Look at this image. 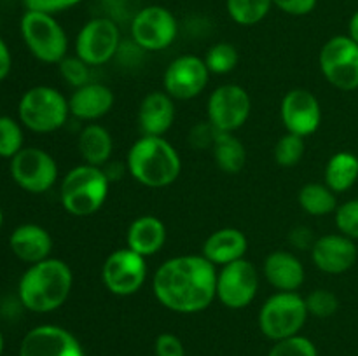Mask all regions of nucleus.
I'll list each match as a JSON object with an SVG mask.
<instances>
[{
  "label": "nucleus",
  "mask_w": 358,
  "mask_h": 356,
  "mask_svg": "<svg viewBox=\"0 0 358 356\" xmlns=\"http://www.w3.org/2000/svg\"><path fill=\"white\" fill-rule=\"evenodd\" d=\"M23 149V129L13 117L0 115V157L13 159Z\"/></svg>",
  "instance_id": "2f4dec72"
},
{
  "label": "nucleus",
  "mask_w": 358,
  "mask_h": 356,
  "mask_svg": "<svg viewBox=\"0 0 358 356\" xmlns=\"http://www.w3.org/2000/svg\"><path fill=\"white\" fill-rule=\"evenodd\" d=\"M227 14L241 27H254L269 14L273 0H226Z\"/></svg>",
  "instance_id": "c85d7f7f"
},
{
  "label": "nucleus",
  "mask_w": 358,
  "mask_h": 356,
  "mask_svg": "<svg viewBox=\"0 0 358 356\" xmlns=\"http://www.w3.org/2000/svg\"><path fill=\"white\" fill-rule=\"evenodd\" d=\"M20 122L34 133H52L63 128L70 115L69 100L51 86H35L21 96Z\"/></svg>",
  "instance_id": "39448f33"
},
{
  "label": "nucleus",
  "mask_w": 358,
  "mask_h": 356,
  "mask_svg": "<svg viewBox=\"0 0 358 356\" xmlns=\"http://www.w3.org/2000/svg\"><path fill=\"white\" fill-rule=\"evenodd\" d=\"M308 316L306 302L299 293L276 292L259 311V328L271 341H283L299 335Z\"/></svg>",
  "instance_id": "0eeeda50"
},
{
  "label": "nucleus",
  "mask_w": 358,
  "mask_h": 356,
  "mask_svg": "<svg viewBox=\"0 0 358 356\" xmlns=\"http://www.w3.org/2000/svg\"><path fill=\"white\" fill-rule=\"evenodd\" d=\"M289 241L294 248H297V250H311L315 241H317V237H313V230H311L310 227L301 225L290 230Z\"/></svg>",
  "instance_id": "a19ab883"
},
{
  "label": "nucleus",
  "mask_w": 358,
  "mask_h": 356,
  "mask_svg": "<svg viewBox=\"0 0 358 356\" xmlns=\"http://www.w3.org/2000/svg\"><path fill=\"white\" fill-rule=\"evenodd\" d=\"M248 248V239L240 229L234 227H224L215 230L206 237L203 244V257L212 262L213 265H222L245 258Z\"/></svg>",
  "instance_id": "5701e85b"
},
{
  "label": "nucleus",
  "mask_w": 358,
  "mask_h": 356,
  "mask_svg": "<svg viewBox=\"0 0 358 356\" xmlns=\"http://www.w3.org/2000/svg\"><path fill=\"white\" fill-rule=\"evenodd\" d=\"M20 30L28 51L38 61L55 65V63L63 61L66 58L69 37L55 17V14L27 10L21 16Z\"/></svg>",
  "instance_id": "423d86ee"
},
{
  "label": "nucleus",
  "mask_w": 358,
  "mask_h": 356,
  "mask_svg": "<svg viewBox=\"0 0 358 356\" xmlns=\"http://www.w3.org/2000/svg\"><path fill=\"white\" fill-rule=\"evenodd\" d=\"M77 149H79L84 164L103 168L110 161L114 142H112L110 133L103 126L91 122V124L84 126V129L80 131Z\"/></svg>",
  "instance_id": "393cba45"
},
{
  "label": "nucleus",
  "mask_w": 358,
  "mask_h": 356,
  "mask_svg": "<svg viewBox=\"0 0 358 356\" xmlns=\"http://www.w3.org/2000/svg\"><path fill=\"white\" fill-rule=\"evenodd\" d=\"M0 225H2V209H0Z\"/></svg>",
  "instance_id": "a18cd8bd"
},
{
  "label": "nucleus",
  "mask_w": 358,
  "mask_h": 356,
  "mask_svg": "<svg viewBox=\"0 0 358 356\" xmlns=\"http://www.w3.org/2000/svg\"><path fill=\"white\" fill-rule=\"evenodd\" d=\"M304 302H306L308 313L317 318H331L339 307L338 297L325 288H317L310 292Z\"/></svg>",
  "instance_id": "72a5a7b5"
},
{
  "label": "nucleus",
  "mask_w": 358,
  "mask_h": 356,
  "mask_svg": "<svg viewBox=\"0 0 358 356\" xmlns=\"http://www.w3.org/2000/svg\"><path fill=\"white\" fill-rule=\"evenodd\" d=\"M348 37L353 38V40H355L358 44V10H355V13H353V16L350 17Z\"/></svg>",
  "instance_id": "37998d69"
},
{
  "label": "nucleus",
  "mask_w": 358,
  "mask_h": 356,
  "mask_svg": "<svg viewBox=\"0 0 358 356\" xmlns=\"http://www.w3.org/2000/svg\"><path fill=\"white\" fill-rule=\"evenodd\" d=\"M299 206L311 216H325L338 209L336 192L325 184H306L299 191Z\"/></svg>",
  "instance_id": "cd10ccee"
},
{
  "label": "nucleus",
  "mask_w": 358,
  "mask_h": 356,
  "mask_svg": "<svg viewBox=\"0 0 358 356\" xmlns=\"http://www.w3.org/2000/svg\"><path fill=\"white\" fill-rule=\"evenodd\" d=\"M213 159L219 170L231 175L240 173L247 164V150L233 133H219L213 145Z\"/></svg>",
  "instance_id": "bb28decb"
},
{
  "label": "nucleus",
  "mask_w": 358,
  "mask_h": 356,
  "mask_svg": "<svg viewBox=\"0 0 358 356\" xmlns=\"http://www.w3.org/2000/svg\"><path fill=\"white\" fill-rule=\"evenodd\" d=\"M166 243V225L154 215L138 216L128 227L126 246L142 257H150L163 250Z\"/></svg>",
  "instance_id": "b1692460"
},
{
  "label": "nucleus",
  "mask_w": 358,
  "mask_h": 356,
  "mask_svg": "<svg viewBox=\"0 0 358 356\" xmlns=\"http://www.w3.org/2000/svg\"><path fill=\"white\" fill-rule=\"evenodd\" d=\"M336 227L350 239H358V199L343 202L336 209Z\"/></svg>",
  "instance_id": "c9c22d12"
},
{
  "label": "nucleus",
  "mask_w": 358,
  "mask_h": 356,
  "mask_svg": "<svg viewBox=\"0 0 358 356\" xmlns=\"http://www.w3.org/2000/svg\"><path fill=\"white\" fill-rule=\"evenodd\" d=\"M72 285L73 274L69 264L49 257L31 264L23 272L17 285V295L23 307L31 313H52L66 302Z\"/></svg>",
  "instance_id": "f03ea898"
},
{
  "label": "nucleus",
  "mask_w": 358,
  "mask_h": 356,
  "mask_svg": "<svg viewBox=\"0 0 358 356\" xmlns=\"http://www.w3.org/2000/svg\"><path fill=\"white\" fill-rule=\"evenodd\" d=\"M252 100L247 89L238 84L219 86L208 98L206 115L208 122L220 133H234L248 121Z\"/></svg>",
  "instance_id": "ddd939ff"
},
{
  "label": "nucleus",
  "mask_w": 358,
  "mask_h": 356,
  "mask_svg": "<svg viewBox=\"0 0 358 356\" xmlns=\"http://www.w3.org/2000/svg\"><path fill=\"white\" fill-rule=\"evenodd\" d=\"M126 166L138 184L163 188L180 177L182 161L175 147L163 136L142 135L129 149Z\"/></svg>",
  "instance_id": "7ed1b4c3"
},
{
  "label": "nucleus",
  "mask_w": 358,
  "mask_h": 356,
  "mask_svg": "<svg viewBox=\"0 0 358 356\" xmlns=\"http://www.w3.org/2000/svg\"><path fill=\"white\" fill-rule=\"evenodd\" d=\"M205 63L208 66L210 73H217V75H226V73L233 72L238 65V49L229 42H217L212 47L206 51Z\"/></svg>",
  "instance_id": "c756f323"
},
{
  "label": "nucleus",
  "mask_w": 358,
  "mask_h": 356,
  "mask_svg": "<svg viewBox=\"0 0 358 356\" xmlns=\"http://www.w3.org/2000/svg\"><path fill=\"white\" fill-rule=\"evenodd\" d=\"M2 351H3V335L2 332H0V355H2Z\"/></svg>",
  "instance_id": "c03bdc74"
},
{
  "label": "nucleus",
  "mask_w": 358,
  "mask_h": 356,
  "mask_svg": "<svg viewBox=\"0 0 358 356\" xmlns=\"http://www.w3.org/2000/svg\"><path fill=\"white\" fill-rule=\"evenodd\" d=\"M9 246L21 262L31 265L49 258L52 250V237L44 227L37 223H23L13 230Z\"/></svg>",
  "instance_id": "412c9836"
},
{
  "label": "nucleus",
  "mask_w": 358,
  "mask_h": 356,
  "mask_svg": "<svg viewBox=\"0 0 358 356\" xmlns=\"http://www.w3.org/2000/svg\"><path fill=\"white\" fill-rule=\"evenodd\" d=\"M114 107V93L101 82H93L73 89L69 98L70 114L80 121L93 122L107 115Z\"/></svg>",
  "instance_id": "6ab92c4d"
},
{
  "label": "nucleus",
  "mask_w": 358,
  "mask_h": 356,
  "mask_svg": "<svg viewBox=\"0 0 358 356\" xmlns=\"http://www.w3.org/2000/svg\"><path fill=\"white\" fill-rule=\"evenodd\" d=\"M280 115H282V122L287 133L306 138L320 128V101L311 91L297 87V89L289 91L283 96Z\"/></svg>",
  "instance_id": "dca6fc26"
},
{
  "label": "nucleus",
  "mask_w": 358,
  "mask_h": 356,
  "mask_svg": "<svg viewBox=\"0 0 358 356\" xmlns=\"http://www.w3.org/2000/svg\"><path fill=\"white\" fill-rule=\"evenodd\" d=\"M175 122L173 98L164 91H152L138 108V128L143 136H163Z\"/></svg>",
  "instance_id": "aec40b11"
},
{
  "label": "nucleus",
  "mask_w": 358,
  "mask_h": 356,
  "mask_svg": "<svg viewBox=\"0 0 358 356\" xmlns=\"http://www.w3.org/2000/svg\"><path fill=\"white\" fill-rule=\"evenodd\" d=\"M10 68H13V56H10L6 40L0 37V82L9 75Z\"/></svg>",
  "instance_id": "79ce46f5"
},
{
  "label": "nucleus",
  "mask_w": 358,
  "mask_h": 356,
  "mask_svg": "<svg viewBox=\"0 0 358 356\" xmlns=\"http://www.w3.org/2000/svg\"><path fill=\"white\" fill-rule=\"evenodd\" d=\"M306 152V142L303 136L287 133L276 142L275 145V161L282 168H294L301 163Z\"/></svg>",
  "instance_id": "7c9ffc66"
},
{
  "label": "nucleus",
  "mask_w": 358,
  "mask_h": 356,
  "mask_svg": "<svg viewBox=\"0 0 358 356\" xmlns=\"http://www.w3.org/2000/svg\"><path fill=\"white\" fill-rule=\"evenodd\" d=\"M110 180L103 168L80 164L63 177L59 199L66 213L73 216H90L105 205Z\"/></svg>",
  "instance_id": "20e7f679"
},
{
  "label": "nucleus",
  "mask_w": 358,
  "mask_h": 356,
  "mask_svg": "<svg viewBox=\"0 0 358 356\" xmlns=\"http://www.w3.org/2000/svg\"><path fill=\"white\" fill-rule=\"evenodd\" d=\"M10 177L23 191L44 194L58 180V164L45 150L23 147L10 159Z\"/></svg>",
  "instance_id": "9b49d317"
},
{
  "label": "nucleus",
  "mask_w": 358,
  "mask_h": 356,
  "mask_svg": "<svg viewBox=\"0 0 358 356\" xmlns=\"http://www.w3.org/2000/svg\"><path fill=\"white\" fill-rule=\"evenodd\" d=\"M268 356H318V351L310 339L294 335L283 341H276Z\"/></svg>",
  "instance_id": "f704fd0d"
},
{
  "label": "nucleus",
  "mask_w": 358,
  "mask_h": 356,
  "mask_svg": "<svg viewBox=\"0 0 358 356\" xmlns=\"http://www.w3.org/2000/svg\"><path fill=\"white\" fill-rule=\"evenodd\" d=\"M317 3L318 0H273V6L290 16H306L315 10Z\"/></svg>",
  "instance_id": "ea45409f"
},
{
  "label": "nucleus",
  "mask_w": 358,
  "mask_h": 356,
  "mask_svg": "<svg viewBox=\"0 0 358 356\" xmlns=\"http://www.w3.org/2000/svg\"><path fill=\"white\" fill-rule=\"evenodd\" d=\"M219 133L220 131H217V129L213 128L212 122H199V124H196L194 128L191 129V133H189V142H191V145L198 150L213 149Z\"/></svg>",
  "instance_id": "e433bc0d"
},
{
  "label": "nucleus",
  "mask_w": 358,
  "mask_h": 356,
  "mask_svg": "<svg viewBox=\"0 0 358 356\" xmlns=\"http://www.w3.org/2000/svg\"><path fill=\"white\" fill-rule=\"evenodd\" d=\"M131 40L142 51H164L178 35V21L163 6L142 7L131 20Z\"/></svg>",
  "instance_id": "6e6552de"
},
{
  "label": "nucleus",
  "mask_w": 358,
  "mask_h": 356,
  "mask_svg": "<svg viewBox=\"0 0 358 356\" xmlns=\"http://www.w3.org/2000/svg\"><path fill=\"white\" fill-rule=\"evenodd\" d=\"M318 61L329 84L341 91L358 89V44L348 35L329 38Z\"/></svg>",
  "instance_id": "1a4fd4ad"
},
{
  "label": "nucleus",
  "mask_w": 358,
  "mask_h": 356,
  "mask_svg": "<svg viewBox=\"0 0 358 356\" xmlns=\"http://www.w3.org/2000/svg\"><path fill=\"white\" fill-rule=\"evenodd\" d=\"M210 70L205 59L194 54L178 56L168 65L163 77L164 93L173 100H192L208 86Z\"/></svg>",
  "instance_id": "2eb2a0df"
},
{
  "label": "nucleus",
  "mask_w": 358,
  "mask_h": 356,
  "mask_svg": "<svg viewBox=\"0 0 358 356\" xmlns=\"http://www.w3.org/2000/svg\"><path fill=\"white\" fill-rule=\"evenodd\" d=\"M152 292L173 313H201L217 299V269L203 255L168 258L154 272Z\"/></svg>",
  "instance_id": "f257e3e1"
},
{
  "label": "nucleus",
  "mask_w": 358,
  "mask_h": 356,
  "mask_svg": "<svg viewBox=\"0 0 358 356\" xmlns=\"http://www.w3.org/2000/svg\"><path fill=\"white\" fill-rule=\"evenodd\" d=\"M154 351H156V356H185V349L180 339L168 332L157 335Z\"/></svg>",
  "instance_id": "4c0bfd02"
},
{
  "label": "nucleus",
  "mask_w": 358,
  "mask_h": 356,
  "mask_svg": "<svg viewBox=\"0 0 358 356\" xmlns=\"http://www.w3.org/2000/svg\"><path fill=\"white\" fill-rule=\"evenodd\" d=\"M58 65L62 77L73 89L91 82V66L87 63H84L79 56H66Z\"/></svg>",
  "instance_id": "473e14b6"
},
{
  "label": "nucleus",
  "mask_w": 358,
  "mask_h": 356,
  "mask_svg": "<svg viewBox=\"0 0 358 356\" xmlns=\"http://www.w3.org/2000/svg\"><path fill=\"white\" fill-rule=\"evenodd\" d=\"M20 356H84V349L65 328L41 325L24 335L20 346Z\"/></svg>",
  "instance_id": "f3484780"
},
{
  "label": "nucleus",
  "mask_w": 358,
  "mask_h": 356,
  "mask_svg": "<svg viewBox=\"0 0 358 356\" xmlns=\"http://www.w3.org/2000/svg\"><path fill=\"white\" fill-rule=\"evenodd\" d=\"M358 180V157L352 152H338L325 166V185L332 192H346Z\"/></svg>",
  "instance_id": "a878e982"
},
{
  "label": "nucleus",
  "mask_w": 358,
  "mask_h": 356,
  "mask_svg": "<svg viewBox=\"0 0 358 356\" xmlns=\"http://www.w3.org/2000/svg\"><path fill=\"white\" fill-rule=\"evenodd\" d=\"M264 276L269 285L278 292H296L303 286L306 272L303 262L296 255L278 250L266 257Z\"/></svg>",
  "instance_id": "4be33fe9"
},
{
  "label": "nucleus",
  "mask_w": 358,
  "mask_h": 356,
  "mask_svg": "<svg viewBox=\"0 0 358 356\" xmlns=\"http://www.w3.org/2000/svg\"><path fill=\"white\" fill-rule=\"evenodd\" d=\"M310 251L315 267L325 274H343L355 265L358 258L355 241L345 234H325L317 237Z\"/></svg>",
  "instance_id": "a211bd4d"
},
{
  "label": "nucleus",
  "mask_w": 358,
  "mask_h": 356,
  "mask_svg": "<svg viewBox=\"0 0 358 356\" xmlns=\"http://www.w3.org/2000/svg\"><path fill=\"white\" fill-rule=\"evenodd\" d=\"M84 0H23L27 10H41V13L56 14L59 10H66L70 7L79 6Z\"/></svg>",
  "instance_id": "58836bf2"
},
{
  "label": "nucleus",
  "mask_w": 358,
  "mask_h": 356,
  "mask_svg": "<svg viewBox=\"0 0 358 356\" xmlns=\"http://www.w3.org/2000/svg\"><path fill=\"white\" fill-rule=\"evenodd\" d=\"M259 272L247 258L222 265L217 271V299L229 309H243L255 299Z\"/></svg>",
  "instance_id": "4468645a"
},
{
  "label": "nucleus",
  "mask_w": 358,
  "mask_h": 356,
  "mask_svg": "<svg viewBox=\"0 0 358 356\" xmlns=\"http://www.w3.org/2000/svg\"><path fill=\"white\" fill-rule=\"evenodd\" d=\"M147 279L145 257L135 253L128 246L115 250L105 258L101 267V281L105 288L117 297H129L140 292Z\"/></svg>",
  "instance_id": "f8f14e48"
},
{
  "label": "nucleus",
  "mask_w": 358,
  "mask_h": 356,
  "mask_svg": "<svg viewBox=\"0 0 358 356\" xmlns=\"http://www.w3.org/2000/svg\"><path fill=\"white\" fill-rule=\"evenodd\" d=\"M121 47V30L110 17H93L76 37V56L90 66L110 61Z\"/></svg>",
  "instance_id": "9d476101"
}]
</instances>
